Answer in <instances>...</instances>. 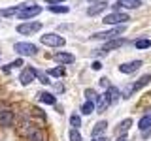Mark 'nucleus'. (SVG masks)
<instances>
[{"label": "nucleus", "instance_id": "23", "mask_svg": "<svg viewBox=\"0 0 151 141\" xmlns=\"http://www.w3.org/2000/svg\"><path fill=\"white\" fill-rule=\"evenodd\" d=\"M32 73H34V77H38L40 79V83H44V85H49L51 81H49V77L44 73V72H40V70H36V68H32Z\"/></svg>", "mask_w": 151, "mask_h": 141}, {"label": "nucleus", "instance_id": "9", "mask_svg": "<svg viewBox=\"0 0 151 141\" xmlns=\"http://www.w3.org/2000/svg\"><path fill=\"white\" fill-rule=\"evenodd\" d=\"M119 90H117L115 87H108V90H106V94H102V98H104V102H106V105H111V103H117L119 102Z\"/></svg>", "mask_w": 151, "mask_h": 141}, {"label": "nucleus", "instance_id": "12", "mask_svg": "<svg viewBox=\"0 0 151 141\" xmlns=\"http://www.w3.org/2000/svg\"><path fill=\"white\" fill-rule=\"evenodd\" d=\"M129 45V40H125V38H115V40H110L106 45L102 47L104 53H108V51H113V49H119V47H125Z\"/></svg>", "mask_w": 151, "mask_h": 141}, {"label": "nucleus", "instance_id": "4", "mask_svg": "<svg viewBox=\"0 0 151 141\" xmlns=\"http://www.w3.org/2000/svg\"><path fill=\"white\" fill-rule=\"evenodd\" d=\"M127 21H130V17L127 15V13L123 11H113L110 15H106L102 19V23H106V25H111V26H119V25H125Z\"/></svg>", "mask_w": 151, "mask_h": 141}, {"label": "nucleus", "instance_id": "17", "mask_svg": "<svg viewBox=\"0 0 151 141\" xmlns=\"http://www.w3.org/2000/svg\"><path fill=\"white\" fill-rule=\"evenodd\" d=\"M38 100L42 103H47V105H55L57 103V96L51 92H38Z\"/></svg>", "mask_w": 151, "mask_h": 141}, {"label": "nucleus", "instance_id": "7", "mask_svg": "<svg viewBox=\"0 0 151 141\" xmlns=\"http://www.w3.org/2000/svg\"><path fill=\"white\" fill-rule=\"evenodd\" d=\"M40 41L44 45H49V47H63L66 43V40L63 36H59V34H53V32H49V34H44L40 38Z\"/></svg>", "mask_w": 151, "mask_h": 141}, {"label": "nucleus", "instance_id": "25", "mask_svg": "<svg viewBox=\"0 0 151 141\" xmlns=\"http://www.w3.org/2000/svg\"><path fill=\"white\" fill-rule=\"evenodd\" d=\"M93 111H94V103L89 102V100H85V103L81 105V113H83V115H91Z\"/></svg>", "mask_w": 151, "mask_h": 141}, {"label": "nucleus", "instance_id": "26", "mask_svg": "<svg viewBox=\"0 0 151 141\" xmlns=\"http://www.w3.org/2000/svg\"><path fill=\"white\" fill-rule=\"evenodd\" d=\"M70 124H72V128H78L79 130V126H81V119H79V115L72 113V115H70Z\"/></svg>", "mask_w": 151, "mask_h": 141}, {"label": "nucleus", "instance_id": "20", "mask_svg": "<svg viewBox=\"0 0 151 141\" xmlns=\"http://www.w3.org/2000/svg\"><path fill=\"white\" fill-rule=\"evenodd\" d=\"M106 128H108V122L106 120H98L96 124H94V128H93V137H98V135L100 134H104V132H106Z\"/></svg>", "mask_w": 151, "mask_h": 141}, {"label": "nucleus", "instance_id": "8", "mask_svg": "<svg viewBox=\"0 0 151 141\" xmlns=\"http://www.w3.org/2000/svg\"><path fill=\"white\" fill-rule=\"evenodd\" d=\"M142 6V0H117L113 4V9L119 11V8H125V9H138Z\"/></svg>", "mask_w": 151, "mask_h": 141}, {"label": "nucleus", "instance_id": "6", "mask_svg": "<svg viewBox=\"0 0 151 141\" xmlns=\"http://www.w3.org/2000/svg\"><path fill=\"white\" fill-rule=\"evenodd\" d=\"M40 28H42L40 21H25V23H21V25H17V32L19 34H25V36H30V34H34V32H38Z\"/></svg>", "mask_w": 151, "mask_h": 141}, {"label": "nucleus", "instance_id": "18", "mask_svg": "<svg viewBox=\"0 0 151 141\" xmlns=\"http://www.w3.org/2000/svg\"><path fill=\"white\" fill-rule=\"evenodd\" d=\"M130 126H132V119H125V120H121V122H119V126H117V130H115V134H117V135H127V132L130 130Z\"/></svg>", "mask_w": 151, "mask_h": 141}, {"label": "nucleus", "instance_id": "22", "mask_svg": "<svg viewBox=\"0 0 151 141\" xmlns=\"http://www.w3.org/2000/svg\"><path fill=\"white\" fill-rule=\"evenodd\" d=\"M19 9H21V4L19 6H13V8H6V9H0V15L4 17H12V15H17Z\"/></svg>", "mask_w": 151, "mask_h": 141}, {"label": "nucleus", "instance_id": "35", "mask_svg": "<svg viewBox=\"0 0 151 141\" xmlns=\"http://www.w3.org/2000/svg\"><path fill=\"white\" fill-rule=\"evenodd\" d=\"M96 141H108V137H100V139L96 137Z\"/></svg>", "mask_w": 151, "mask_h": 141}, {"label": "nucleus", "instance_id": "24", "mask_svg": "<svg viewBox=\"0 0 151 141\" xmlns=\"http://www.w3.org/2000/svg\"><path fill=\"white\" fill-rule=\"evenodd\" d=\"M47 75H51V77H63V75H66V70L63 68V66H59V68H51L49 72H47Z\"/></svg>", "mask_w": 151, "mask_h": 141}, {"label": "nucleus", "instance_id": "11", "mask_svg": "<svg viewBox=\"0 0 151 141\" xmlns=\"http://www.w3.org/2000/svg\"><path fill=\"white\" fill-rule=\"evenodd\" d=\"M138 128L142 132V135L144 137H147V135L151 134V113H147V115H144L138 122Z\"/></svg>", "mask_w": 151, "mask_h": 141}, {"label": "nucleus", "instance_id": "29", "mask_svg": "<svg viewBox=\"0 0 151 141\" xmlns=\"http://www.w3.org/2000/svg\"><path fill=\"white\" fill-rule=\"evenodd\" d=\"M19 66H23V58H17V60H13V62L9 64V68H19Z\"/></svg>", "mask_w": 151, "mask_h": 141}, {"label": "nucleus", "instance_id": "3", "mask_svg": "<svg viewBox=\"0 0 151 141\" xmlns=\"http://www.w3.org/2000/svg\"><path fill=\"white\" fill-rule=\"evenodd\" d=\"M13 51L21 56H34L38 53V47L34 43H28V41H17L13 45Z\"/></svg>", "mask_w": 151, "mask_h": 141}, {"label": "nucleus", "instance_id": "5", "mask_svg": "<svg viewBox=\"0 0 151 141\" xmlns=\"http://www.w3.org/2000/svg\"><path fill=\"white\" fill-rule=\"evenodd\" d=\"M151 83V75L149 73H145V75H142V77L138 79L136 83H132V87H127V90L125 94H123V98H130L134 92H138L140 88H144V87H147V85Z\"/></svg>", "mask_w": 151, "mask_h": 141}, {"label": "nucleus", "instance_id": "19", "mask_svg": "<svg viewBox=\"0 0 151 141\" xmlns=\"http://www.w3.org/2000/svg\"><path fill=\"white\" fill-rule=\"evenodd\" d=\"M106 8H108V4H106V2L102 0V2H96L94 6H91V8H89V9H87V13H89V15L93 17V15H98V13H102V11H104Z\"/></svg>", "mask_w": 151, "mask_h": 141}, {"label": "nucleus", "instance_id": "21", "mask_svg": "<svg viewBox=\"0 0 151 141\" xmlns=\"http://www.w3.org/2000/svg\"><path fill=\"white\" fill-rule=\"evenodd\" d=\"M134 47H136V49H149V47H151V40H147V38H138V40L134 41Z\"/></svg>", "mask_w": 151, "mask_h": 141}, {"label": "nucleus", "instance_id": "32", "mask_svg": "<svg viewBox=\"0 0 151 141\" xmlns=\"http://www.w3.org/2000/svg\"><path fill=\"white\" fill-rule=\"evenodd\" d=\"M47 4H51V6H55V4H60V2H64V0H45Z\"/></svg>", "mask_w": 151, "mask_h": 141}, {"label": "nucleus", "instance_id": "27", "mask_svg": "<svg viewBox=\"0 0 151 141\" xmlns=\"http://www.w3.org/2000/svg\"><path fill=\"white\" fill-rule=\"evenodd\" d=\"M49 11L51 13H68L70 8L68 6H49Z\"/></svg>", "mask_w": 151, "mask_h": 141}, {"label": "nucleus", "instance_id": "10", "mask_svg": "<svg viewBox=\"0 0 151 141\" xmlns=\"http://www.w3.org/2000/svg\"><path fill=\"white\" fill-rule=\"evenodd\" d=\"M13 120H15V115H13L12 109H2L0 111V126H2V128L13 126Z\"/></svg>", "mask_w": 151, "mask_h": 141}, {"label": "nucleus", "instance_id": "14", "mask_svg": "<svg viewBox=\"0 0 151 141\" xmlns=\"http://www.w3.org/2000/svg\"><path fill=\"white\" fill-rule=\"evenodd\" d=\"M55 62H59V64H72L74 60H76V56L72 53H64V51H59V53H55Z\"/></svg>", "mask_w": 151, "mask_h": 141}, {"label": "nucleus", "instance_id": "2", "mask_svg": "<svg viewBox=\"0 0 151 141\" xmlns=\"http://www.w3.org/2000/svg\"><path fill=\"white\" fill-rule=\"evenodd\" d=\"M125 30H127V25H119V26H113L111 30H108V32H96V34H93L91 38L93 40H115V38H119Z\"/></svg>", "mask_w": 151, "mask_h": 141}, {"label": "nucleus", "instance_id": "30", "mask_svg": "<svg viewBox=\"0 0 151 141\" xmlns=\"http://www.w3.org/2000/svg\"><path fill=\"white\" fill-rule=\"evenodd\" d=\"M98 83H100L102 87H106V88L110 87V79H108V77H102V79H100V81H98Z\"/></svg>", "mask_w": 151, "mask_h": 141}, {"label": "nucleus", "instance_id": "1", "mask_svg": "<svg viewBox=\"0 0 151 141\" xmlns=\"http://www.w3.org/2000/svg\"><path fill=\"white\" fill-rule=\"evenodd\" d=\"M40 13H42V6H38L34 2H25V4H21V9H19L17 17L21 21H28V19L40 15Z\"/></svg>", "mask_w": 151, "mask_h": 141}, {"label": "nucleus", "instance_id": "36", "mask_svg": "<svg viewBox=\"0 0 151 141\" xmlns=\"http://www.w3.org/2000/svg\"><path fill=\"white\" fill-rule=\"evenodd\" d=\"M89 2H102V0H89Z\"/></svg>", "mask_w": 151, "mask_h": 141}, {"label": "nucleus", "instance_id": "33", "mask_svg": "<svg viewBox=\"0 0 151 141\" xmlns=\"http://www.w3.org/2000/svg\"><path fill=\"white\" fill-rule=\"evenodd\" d=\"M2 72L4 73H9V66H2Z\"/></svg>", "mask_w": 151, "mask_h": 141}, {"label": "nucleus", "instance_id": "13", "mask_svg": "<svg viewBox=\"0 0 151 141\" xmlns=\"http://www.w3.org/2000/svg\"><path fill=\"white\" fill-rule=\"evenodd\" d=\"M142 68V60H132V62H125L119 66V72L121 73H134Z\"/></svg>", "mask_w": 151, "mask_h": 141}, {"label": "nucleus", "instance_id": "15", "mask_svg": "<svg viewBox=\"0 0 151 141\" xmlns=\"http://www.w3.org/2000/svg\"><path fill=\"white\" fill-rule=\"evenodd\" d=\"M19 81H21V85H30L32 81H34V73H32V68H25L21 72V75H19Z\"/></svg>", "mask_w": 151, "mask_h": 141}, {"label": "nucleus", "instance_id": "34", "mask_svg": "<svg viewBox=\"0 0 151 141\" xmlns=\"http://www.w3.org/2000/svg\"><path fill=\"white\" fill-rule=\"evenodd\" d=\"M115 141H127V135H119V137H117Z\"/></svg>", "mask_w": 151, "mask_h": 141}, {"label": "nucleus", "instance_id": "16", "mask_svg": "<svg viewBox=\"0 0 151 141\" xmlns=\"http://www.w3.org/2000/svg\"><path fill=\"white\" fill-rule=\"evenodd\" d=\"M27 141H47V139H45V134H44V130H42V128H38V126H36V128H34V130L30 132V134L27 135Z\"/></svg>", "mask_w": 151, "mask_h": 141}, {"label": "nucleus", "instance_id": "37", "mask_svg": "<svg viewBox=\"0 0 151 141\" xmlns=\"http://www.w3.org/2000/svg\"><path fill=\"white\" fill-rule=\"evenodd\" d=\"M93 141H96V137H94V139H93Z\"/></svg>", "mask_w": 151, "mask_h": 141}, {"label": "nucleus", "instance_id": "28", "mask_svg": "<svg viewBox=\"0 0 151 141\" xmlns=\"http://www.w3.org/2000/svg\"><path fill=\"white\" fill-rule=\"evenodd\" d=\"M68 137H70V141H81V134H79L78 128H72L68 132Z\"/></svg>", "mask_w": 151, "mask_h": 141}, {"label": "nucleus", "instance_id": "31", "mask_svg": "<svg viewBox=\"0 0 151 141\" xmlns=\"http://www.w3.org/2000/svg\"><path fill=\"white\" fill-rule=\"evenodd\" d=\"M91 68H93V70H100V68H102V62H98V60H96V62H93Z\"/></svg>", "mask_w": 151, "mask_h": 141}]
</instances>
